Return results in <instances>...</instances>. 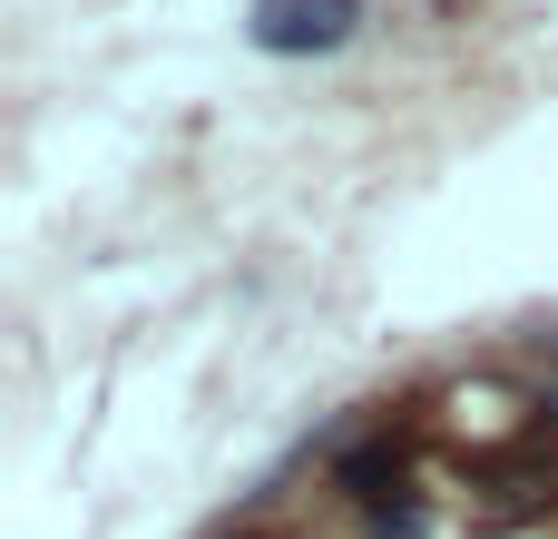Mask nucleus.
<instances>
[{"mask_svg":"<svg viewBox=\"0 0 558 539\" xmlns=\"http://www.w3.org/2000/svg\"><path fill=\"white\" fill-rule=\"evenodd\" d=\"M363 20V0H255V49L304 59V49H343Z\"/></svg>","mask_w":558,"mask_h":539,"instance_id":"1","label":"nucleus"},{"mask_svg":"<svg viewBox=\"0 0 558 539\" xmlns=\"http://www.w3.org/2000/svg\"><path fill=\"white\" fill-rule=\"evenodd\" d=\"M333 481H343L353 501H383V481H402V432H373V442H353Z\"/></svg>","mask_w":558,"mask_h":539,"instance_id":"2","label":"nucleus"}]
</instances>
